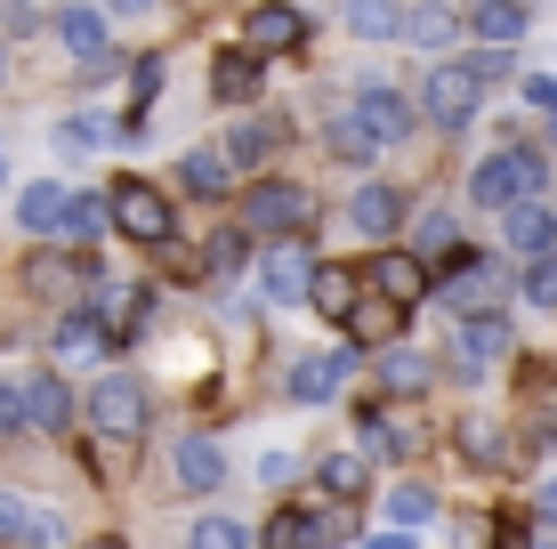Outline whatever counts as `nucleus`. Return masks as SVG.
<instances>
[{
  "label": "nucleus",
  "instance_id": "nucleus-18",
  "mask_svg": "<svg viewBox=\"0 0 557 549\" xmlns=\"http://www.w3.org/2000/svg\"><path fill=\"white\" fill-rule=\"evenodd\" d=\"M453 348H460V380H476L493 355H509V324H502V315H460V339H453Z\"/></svg>",
  "mask_w": 557,
  "mask_h": 549
},
{
  "label": "nucleus",
  "instance_id": "nucleus-23",
  "mask_svg": "<svg viewBox=\"0 0 557 549\" xmlns=\"http://www.w3.org/2000/svg\"><path fill=\"white\" fill-rule=\"evenodd\" d=\"M405 41H412V49H429V57H453L460 16L445 9V0H420V9H405Z\"/></svg>",
  "mask_w": 557,
  "mask_h": 549
},
{
  "label": "nucleus",
  "instance_id": "nucleus-4",
  "mask_svg": "<svg viewBox=\"0 0 557 549\" xmlns=\"http://www.w3.org/2000/svg\"><path fill=\"white\" fill-rule=\"evenodd\" d=\"M106 211H113V226H122L129 242H170V235H178L170 195H162V186H146V178H122V186L106 195Z\"/></svg>",
  "mask_w": 557,
  "mask_h": 549
},
{
  "label": "nucleus",
  "instance_id": "nucleus-24",
  "mask_svg": "<svg viewBox=\"0 0 557 549\" xmlns=\"http://www.w3.org/2000/svg\"><path fill=\"white\" fill-rule=\"evenodd\" d=\"M178 186H186L195 202H219L226 186H235V162H226L219 146H195V154H178Z\"/></svg>",
  "mask_w": 557,
  "mask_h": 549
},
{
  "label": "nucleus",
  "instance_id": "nucleus-1",
  "mask_svg": "<svg viewBox=\"0 0 557 549\" xmlns=\"http://www.w3.org/2000/svg\"><path fill=\"white\" fill-rule=\"evenodd\" d=\"M549 186V154L542 146H502L469 170V202L476 211H509V202H533Z\"/></svg>",
  "mask_w": 557,
  "mask_h": 549
},
{
  "label": "nucleus",
  "instance_id": "nucleus-10",
  "mask_svg": "<svg viewBox=\"0 0 557 549\" xmlns=\"http://www.w3.org/2000/svg\"><path fill=\"white\" fill-rule=\"evenodd\" d=\"M405 219H412V195H405V186H388V178H372V186H356V195H348V226L363 242H388Z\"/></svg>",
  "mask_w": 557,
  "mask_h": 549
},
{
  "label": "nucleus",
  "instance_id": "nucleus-44",
  "mask_svg": "<svg viewBox=\"0 0 557 549\" xmlns=\"http://www.w3.org/2000/svg\"><path fill=\"white\" fill-rule=\"evenodd\" d=\"M533 517H542L549 534H557V477H542V494H533Z\"/></svg>",
  "mask_w": 557,
  "mask_h": 549
},
{
  "label": "nucleus",
  "instance_id": "nucleus-20",
  "mask_svg": "<svg viewBox=\"0 0 557 549\" xmlns=\"http://www.w3.org/2000/svg\"><path fill=\"white\" fill-rule=\"evenodd\" d=\"M57 41L82 57V65H98L106 57V0L98 9H89V0H65V9H57Z\"/></svg>",
  "mask_w": 557,
  "mask_h": 549
},
{
  "label": "nucleus",
  "instance_id": "nucleus-46",
  "mask_svg": "<svg viewBox=\"0 0 557 549\" xmlns=\"http://www.w3.org/2000/svg\"><path fill=\"white\" fill-rule=\"evenodd\" d=\"M106 9H122V16H146V9H162V0H106Z\"/></svg>",
  "mask_w": 557,
  "mask_h": 549
},
{
  "label": "nucleus",
  "instance_id": "nucleus-36",
  "mask_svg": "<svg viewBox=\"0 0 557 549\" xmlns=\"http://www.w3.org/2000/svg\"><path fill=\"white\" fill-rule=\"evenodd\" d=\"M323 138H332V154H339V162H372V154H380V138L356 122V113H339V122L323 129Z\"/></svg>",
  "mask_w": 557,
  "mask_h": 549
},
{
  "label": "nucleus",
  "instance_id": "nucleus-49",
  "mask_svg": "<svg viewBox=\"0 0 557 549\" xmlns=\"http://www.w3.org/2000/svg\"><path fill=\"white\" fill-rule=\"evenodd\" d=\"M0 82H9V49H0Z\"/></svg>",
  "mask_w": 557,
  "mask_h": 549
},
{
  "label": "nucleus",
  "instance_id": "nucleus-7",
  "mask_svg": "<svg viewBox=\"0 0 557 549\" xmlns=\"http://www.w3.org/2000/svg\"><path fill=\"white\" fill-rule=\"evenodd\" d=\"M348 113H356L363 129H372L380 146H405L412 129H420V105H412V98H405L396 82H380V73H372V82L356 89V105H348Z\"/></svg>",
  "mask_w": 557,
  "mask_h": 549
},
{
  "label": "nucleus",
  "instance_id": "nucleus-22",
  "mask_svg": "<svg viewBox=\"0 0 557 549\" xmlns=\"http://www.w3.org/2000/svg\"><path fill=\"white\" fill-rule=\"evenodd\" d=\"M420 452V428L412 421H396V412H363V461H412Z\"/></svg>",
  "mask_w": 557,
  "mask_h": 549
},
{
  "label": "nucleus",
  "instance_id": "nucleus-35",
  "mask_svg": "<svg viewBox=\"0 0 557 549\" xmlns=\"http://www.w3.org/2000/svg\"><path fill=\"white\" fill-rule=\"evenodd\" d=\"M243 259H251V226H226V235L202 242V275H235Z\"/></svg>",
  "mask_w": 557,
  "mask_h": 549
},
{
  "label": "nucleus",
  "instance_id": "nucleus-48",
  "mask_svg": "<svg viewBox=\"0 0 557 549\" xmlns=\"http://www.w3.org/2000/svg\"><path fill=\"white\" fill-rule=\"evenodd\" d=\"M549 154H557V105H549Z\"/></svg>",
  "mask_w": 557,
  "mask_h": 549
},
{
  "label": "nucleus",
  "instance_id": "nucleus-33",
  "mask_svg": "<svg viewBox=\"0 0 557 549\" xmlns=\"http://www.w3.org/2000/svg\"><path fill=\"white\" fill-rule=\"evenodd\" d=\"M436 509H445V501H436L429 485H396V494L380 501V517H388V525H405V534H420V525H429Z\"/></svg>",
  "mask_w": 557,
  "mask_h": 549
},
{
  "label": "nucleus",
  "instance_id": "nucleus-16",
  "mask_svg": "<svg viewBox=\"0 0 557 549\" xmlns=\"http://www.w3.org/2000/svg\"><path fill=\"white\" fill-rule=\"evenodd\" d=\"M73 412H82V396H73L65 372H41V380H25V428L57 437V428H73Z\"/></svg>",
  "mask_w": 557,
  "mask_h": 549
},
{
  "label": "nucleus",
  "instance_id": "nucleus-15",
  "mask_svg": "<svg viewBox=\"0 0 557 549\" xmlns=\"http://www.w3.org/2000/svg\"><path fill=\"white\" fill-rule=\"evenodd\" d=\"M170 485H178V494H219L226 485V452L210 437H178L170 445Z\"/></svg>",
  "mask_w": 557,
  "mask_h": 549
},
{
  "label": "nucleus",
  "instance_id": "nucleus-34",
  "mask_svg": "<svg viewBox=\"0 0 557 549\" xmlns=\"http://www.w3.org/2000/svg\"><path fill=\"white\" fill-rule=\"evenodd\" d=\"M348 332H356V339H396V332H405V308H396L388 291H380V299H356Z\"/></svg>",
  "mask_w": 557,
  "mask_h": 549
},
{
  "label": "nucleus",
  "instance_id": "nucleus-50",
  "mask_svg": "<svg viewBox=\"0 0 557 549\" xmlns=\"http://www.w3.org/2000/svg\"><path fill=\"white\" fill-rule=\"evenodd\" d=\"M533 549H557V534H549V541H533Z\"/></svg>",
  "mask_w": 557,
  "mask_h": 549
},
{
  "label": "nucleus",
  "instance_id": "nucleus-47",
  "mask_svg": "<svg viewBox=\"0 0 557 549\" xmlns=\"http://www.w3.org/2000/svg\"><path fill=\"white\" fill-rule=\"evenodd\" d=\"M82 549H129V541H122V534H89Z\"/></svg>",
  "mask_w": 557,
  "mask_h": 549
},
{
  "label": "nucleus",
  "instance_id": "nucleus-31",
  "mask_svg": "<svg viewBox=\"0 0 557 549\" xmlns=\"http://www.w3.org/2000/svg\"><path fill=\"white\" fill-rule=\"evenodd\" d=\"M186 549H259V541H251V525H243V517L210 509V517H195V525H186Z\"/></svg>",
  "mask_w": 557,
  "mask_h": 549
},
{
  "label": "nucleus",
  "instance_id": "nucleus-38",
  "mask_svg": "<svg viewBox=\"0 0 557 549\" xmlns=\"http://www.w3.org/2000/svg\"><path fill=\"white\" fill-rule=\"evenodd\" d=\"M323 494H332V501L363 494V452H332V461H323Z\"/></svg>",
  "mask_w": 557,
  "mask_h": 549
},
{
  "label": "nucleus",
  "instance_id": "nucleus-39",
  "mask_svg": "<svg viewBox=\"0 0 557 549\" xmlns=\"http://www.w3.org/2000/svg\"><path fill=\"white\" fill-rule=\"evenodd\" d=\"M460 251V219L453 211H420V259H445Z\"/></svg>",
  "mask_w": 557,
  "mask_h": 549
},
{
  "label": "nucleus",
  "instance_id": "nucleus-11",
  "mask_svg": "<svg viewBox=\"0 0 557 549\" xmlns=\"http://www.w3.org/2000/svg\"><path fill=\"white\" fill-rule=\"evenodd\" d=\"M502 242L517 259H557V211H549V195L509 202V211H502Z\"/></svg>",
  "mask_w": 557,
  "mask_h": 549
},
{
  "label": "nucleus",
  "instance_id": "nucleus-41",
  "mask_svg": "<svg viewBox=\"0 0 557 549\" xmlns=\"http://www.w3.org/2000/svg\"><path fill=\"white\" fill-rule=\"evenodd\" d=\"M259 477H267V485H292V477H299V452H283V445H275V452L259 461Z\"/></svg>",
  "mask_w": 557,
  "mask_h": 549
},
{
  "label": "nucleus",
  "instance_id": "nucleus-3",
  "mask_svg": "<svg viewBox=\"0 0 557 549\" xmlns=\"http://www.w3.org/2000/svg\"><path fill=\"white\" fill-rule=\"evenodd\" d=\"M436 291H445L453 315H493V308L509 299V267L460 242V251H445V283H436Z\"/></svg>",
  "mask_w": 557,
  "mask_h": 549
},
{
  "label": "nucleus",
  "instance_id": "nucleus-32",
  "mask_svg": "<svg viewBox=\"0 0 557 549\" xmlns=\"http://www.w3.org/2000/svg\"><path fill=\"white\" fill-rule=\"evenodd\" d=\"M219 154L235 162V170H259L267 154H275V129H267V122H235V129L219 138Z\"/></svg>",
  "mask_w": 557,
  "mask_h": 549
},
{
  "label": "nucleus",
  "instance_id": "nucleus-5",
  "mask_svg": "<svg viewBox=\"0 0 557 549\" xmlns=\"http://www.w3.org/2000/svg\"><path fill=\"white\" fill-rule=\"evenodd\" d=\"M307 219H315V202H307V186H292V178H259L251 186V211H243L251 242H283V235H299Z\"/></svg>",
  "mask_w": 557,
  "mask_h": 549
},
{
  "label": "nucleus",
  "instance_id": "nucleus-30",
  "mask_svg": "<svg viewBox=\"0 0 557 549\" xmlns=\"http://www.w3.org/2000/svg\"><path fill=\"white\" fill-rule=\"evenodd\" d=\"M49 348H57V364H98V355H106V324H98V315H65Z\"/></svg>",
  "mask_w": 557,
  "mask_h": 549
},
{
  "label": "nucleus",
  "instance_id": "nucleus-6",
  "mask_svg": "<svg viewBox=\"0 0 557 549\" xmlns=\"http://www.w3.org/2000/svg\"><path fill=\"white\" fill-rule=\"evenodd\" d=\"M82 412H89V428H106V437L129 445V437L146 428V388L129 380V372H106V380L82 396Z\"/></svg>",
  "mask_w": 557,
  "mask_h": 549
},
{
  "label": "nucleus",
  "instance_id": "nucleus-14",
  "mask_svg": "<svg viewBox=\"0 0 557 549\" xmlns=\"http://www.w3.org/2000/svg\"><path fill=\"white\" fill-rule=\"evenodd\" d=\"M73 186H57V178H33L25 195H16V226L25 235H73Z\"/></svg>",
  "mask_w": 557,
  "mask_h": 549
},
{
  "label": "nucleus",
  "instance_id": "nucleus-42",
  "mask_svg": "<svg viewBox=\"0 0 557 549\" xmlns=\"http://www.w3.org/2000/svg\"><path fill=\"white\" fill-rule=\"evenodd\" d=\"M25 428V388H0V437H16Z\"/></svg>",
  "mask_w": 557,
  "mask_h": 549
},
{
  "label": "nucleus",
  "instance_id": "nucleus-45",
  "mask_svg": "<svg viewBox=\"0 0 557 549\" xmlns=\"http://www.w3.org/2000/svg\"><path fill=\"white\" fill-rule=\"evenodd\" d=\"M356 549H412V534H405V525H388V534H363Z\"/></svg>",
  "mask_w": 557,
  "mask_h": 549
},
{
  "label": "nucleus",
  "instance_id": "nucleus-9",
  "mask_svg": "<svg viewBox=\"0 0 557 549\" xmlns=\"http://www.w3.org/2000/svg\"><path fill=\"white\" fill-rule=\"evenodd\" d=\"M259 291L275 299V308H307V291H315V251L283 235L275 251H267V267H259Z\"/></svg>",
  "mask_w": 557,
  "mask_h": 549
},
{
  "label": "nucleus",
  "instance_id": "nucleus-12",
  "mask_svg": "<svg viewBox=\"0 0 557 549\" xmlns=\"http://www.w3.org/2000/svg\"><path fill=\"white\" fill-rule=\"evenodd\" d=\"M348 372H356V355H348V348L299 355V364H292V380H283V396H292V404H332V396L348 388Z\"/></svg>",
  "mask_w": 557,
  "mask_h": 549
},
{
  "label": "nucleus",
  "instance_id": "nucleus-26",
  "mask_svg": "<svg viewBox=\"0 0 557 549\" xmlns=\"http://www.w3.org/2000/svg\"><path fill=\"white\" fill-rule=\"evenodd\" d=\"M113 138H122V122H106V113H65L49 146H57L65 162H82V154H98V146H113Z\"/></svg>",
  "mask_w": 557,
  "mask_h": 549
},
{
  "label": "nucleus",
  "instance_id": "nucleus-17",
  "mask_svg": "<svg viewBox=\"0 0 557 549\" xmlns=\"http://www.w3.org/2000/svg\"><path fill=\"white\" fill-rule=\"evenodd\" d=\"M259 82H267V57L259 49H219V65H210V98H219V105L259 98Z\"/></svg>",
  "mask_w": 557,
  "mask_h": 549
},
{
  "label": "nucleus",
  "instance_id": "nucleus-13",
  "mask_svg": "<svg viewBox=\"0 0 557 549\" xmlns=\"http://www.w3.org/2000/svg\"><path fill=\"white\" fill-rule=\"evenodd\" d=\"M299 41H307V9H292V0H259L243 16V49H259V57H283Z\"/></svg>",
  "mask_w": 557,
  "mask_h": 549
},
{
  "label": "nucleus",
  "instance_id": "nucleus-40",
  "mask_svg": "<svg viewBox=\"0 0 557 549\" xmlns=\"http://www.w3.org/2000/svg\"><path fill=\"white\" fill-rule=\"evenodd\" d=\"M469 65H476V82H485V89H493V82H509V49H476Z\"/></svg>",
  "mask_w": 557,
  "mask_h": 549
},
{
  "label": "nucleus",
  "instance_id": "nucleus-21",
  "mask_svg": "<svg viewBox=\"0 0 557 549\" xmlns=\"http://www.w3.org/2000/svg\"><path fill=\"white\" fill-rule=\"evenodd\" d=\"M372 283L396 299V308H412V299H429V259H420V251H380Z\"/></svg>",
  "mask_w": 557,
  "mask_h": 549
},
{
  "label": "nucleus",
  "instance_id": "nucleus-19",
  "mask_svg": "<svg viewBox=\"0 0 557 549\" xmlns=\"http://www.w3.org/2000/svg\"><path fill=\"white\" fill-rule=\"evenodd\" d=\"M525 25H533L525 0H476V9H469V33L485 49H517V41H525Z\"/></svg>",
  "mask_w": 557,
  "mask_h": 549
},
{
  "label": "nucleus",
  "instance_id": "nucleus-28",
  "mask_svg": "<svg viewBox=\"0 0 557 549\" xmlns=\"http://www.w3.org/2000/svg\"><path fill=\"white\" fill-rule=\"evenodd\" d=\"M460 452H469V469H509V428L485 421V412H469V421H460Z\"/></svg>",
  "mask_w": 557,
  "mask_h": 549
},
{
  "label": "nucleus",
  "instance_id": "nucleus-8",
  "mask_svg": "<svg viewBox=\"0 0 557 549\" xmlns=\"http://www.w3.org/2000/svg\"><path fill=\"white\" fill-rule=\"evenodd\" d=\"M0 549H65V517L0 485Z\"/></svg>",
  "mask_w": 557,
  "mask_h": 549
},
{
  "label": "nucleus",
  "instance_id": "nucleus-2",
  "mask_svg": "<svg viewBox=\"0 0 557 549\" xmlns=\"http://www.w3.org/2000/svg\"><path fill=\"white\" fill-rule=\"evenodd\" d=\"M476 105H485V82H476L469 57H436L429 73H420V122L436 129H469Z\"/></svg>",
  "mask_w": 557,
  "mask_h": 549
},
{
  "label": "nucleus",
  "instance_id": "nucleus-29",
  "mask_svg": "<svg viewBox=\"0 0 557 549\" xmlns=\"http://www.w3.org/2000/svg\"><path fill=\"white\" fill-rule=\"evenodd\" d=\"M372 372H380V388H388V396H420L436 380V364H429V355H412V348H380Z\"/></svg>",
  "mask_w": 557,
  "mask_h": 549
},
{
  "label": "nucleus",
  "instance_id": "nucleus-25",
  "mask_svg": "<svg viewBox=\"0 0 557 549\" xmlns=\"http://www.w3.org/2000/svg\"><path fill=\"white\" fill-rule=\"evenodd\" d=\"M356 299H363L356 267H323V259H315V291H307V308H315V315H332V324H348V315H356Z\"/></svg>",
  "mask_w": 557,
  "mask_h": 549
},
{
  "label": "nucleus",
  "instance_id": "nucleus-27",
  "mask_svg": "<svg viewBox=\"0 0 557 549\" xmlns=\"http://www.w3.org/2000/svg\"><path fill=\"white\" fill-rule=\"evenodd\" d=\"M339 16H348L356 41H405V9L396 0H339Z\"/></svg>",
  "mask_w": 557,
  "mask_h": 549
},
{
  "label": "nucleus",
  "instance_id": "nucleus-37",
  "mask_svg": "<svg viewBox=\"0 0 557 549\" xmlns=\"http://www.w3.org/2000/svg\"><path fill=\"white\" fill-rule=\"evenodd\" d=\"M517 299H525V308H557V259H525V275H517Z\"/></svg>",
  "mask_w": 557,
  "mask_h": 549
},
{
  "label": "nucleus",
  "instance_id": "nucleus-43",
  "mask_svg": "<svg viewBox=\"0 0 557 549\" xmlns=\"http://www.w3.org/2000/svg\"><path fill=\"white\" fill-rule=\"evenodd\" d=\"M525 105H542V113L557 105V82H549V73H525Z\"/></svg>",
  "mask_w": 557,
  "mask_h": 549
}]
</instances>
